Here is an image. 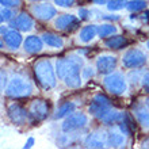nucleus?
Listing matches in <instances>:
<instances>
[{
    "label": "nucleus",
    "mask_w": 149,
    "mask_h": 149,
    "mask_svg": "<svg viewBox=\"0 0 149 149\" xmlns=\"http://www.w3.org/2000/svg\"><path fill=\"white\" fill-rule=\"evenodd\" d=\"M83 67V58L72 54L67 58H60L56 63V72L58 79H61L65 86L69 88H79L81 86L80 68Z\"/></svg>",
    "instance_id": "f257e3e1"
},
{
    "label": "nucleus",
    "mask_w": 149,
    "mask_h": 149,
    "mask_svg": "<svg viewBox=\"0 0 149 149\" xmlns=\"http://www.w3.org/2000/svg\"><path fill=\"white\" fill-rule=\"evenodd\" d=\"M56 73L54 68L52 65V63L49 60L43 58L39 60L34 64V74L38 84L42 87L43 90H52L54 88L57 84V79H56Z\"/></svg>",
    "instance_id": "f03ea898"
},
{
    "label": "nucleus",
    "mask_w": 149,
    "mask_h": 149,
    "mask_svg": "<svg viewBox=\"0 0 149 149\" xmlns=\"http://www.w3.org/2000/svg\"><path fill=\"white\" fill-rule=\"evenodd\" d=\"M33 94V84L29 79L15 74L10 80L7 88H6V95L8 98L19 99V98H27Z\"/></svg>",
    "instance_id": "7ed1b4c3"
},
{
    "label": "nucleus",
    "mask_w": 149,
    "mask_h": 149,
    "mask_svg": "<svg viewBox=\"0 0 149 149\" xmlns=\"http://www.w3.org/2000/svg\"><path fill=\"white\" fill-rule=\"evenodd\" d=\"M103 84L106 90L113 95H122L125 94L127 84H126V77L119 72H111L106 74L103 79Z\"/></svg>",
    "instance_id": "20e7f679"
},
{
    "label": "nucleus",
    "mask_w": 149,
    "mask_h": 149,
    "mask_svg": "<svg viewBox=\"0 0 149 149\" xmlns=\"http://www.w3.org/2000/svg\"><path fill=\"white\" fill-rule=\"evenodd\" d=\"M146 64V56L140 49H129L122 57V65L127 69H137Z\"/></svg>",
    "instance_id": "39448f33"
},
{
    "label": "nucleus",
    "mask_w": 149,
    "mask_h": 149,
    "mask_svg": "<svg viewBox=\"0 0 149 149\" xmlns=\"http://www.w3.org/2000/svg\"><path fill=\"white\" fill-rule=\"evenodd\" d=\"M88 123V117L84 113H73L69 117H67V119L63 122L61 129L64 133H72L76 130H80L83 127H86Z\"/></svg>",
    "instance_id": "423d86ee"
},
{
    "label": "nucleus",
    "mask_w": 149,
    "mask_h": 149,
    "mask_svg": "<svg viewBox=\"0 0 149 149\" xmlns=\"http://www.w3.org/2000/svg\"><path fill=\"white\" fill-rule=\"evenodd\" d=\"M110 109H113V107H111L110 99L107 98L106 95L98 94L92 98V102H91L90 107H88V111H90L91 115H94V117H96L99 119L102 115H104L107 111L110 110Z\"/></svg>",
    "instance_id": "0eeeda50"
},
{
    "label": "nucleus",
    "mask_w": 149,
    "mask_h": 149,
    "mask_svg": "<svg viewBox=\"0 0 149 149\" xmlns=\"http://www.w3.org/2000/svg\"><path fill=\"white\" fill-rule=\"evenodd\" d=\"M49 111H50V107H49V103L43 99H36L30 103V107H29V113H30V117L34 119V121H43L46 119L47 115H49Z\"/></svg>",
    "instance_id": "6e6552de"
},
{
    "label": "nucleus",
    "mask_w": 149,
    "mask_h": 149,
    "mask_svg": "<svg viewBox=\"0 0 149 149\" xmlns=\"http://www.w3.org/2000/svg\"><path fill=\"white\" fill-rule=\"evenodd\" d=\"M80 20L77 16L71 15V14H64L60 15L54 20V27L61 31H73L80 26Z\"/></svg>",
    "instance_id": "1a4fd4ad"
},
{
    "label": "nucleus",
    "mask_w": 149,
    "mask_h": 149,
    "mask_svg": "<svg viewBox=\"0 0 149 149\" xmlns=\"http://www.w3.org/2000/svg\"><path fill=\"white\" fill-rule=\"evenodd\" d=\"M7 114H8V118L11 119L12 123L15 125H24L26 122L29 121V117H30V113H29L26 109L18 104V103H12L10 104L7 110Z\"/></svg>",
    "instance_id": "9d476101"
},
{
    "label": "nucleus",
    "mask_w": 149,
    "mask_h": 149,
    "mask_svg": "<svg viewBox=\"0 0 149 149\" xmlns=\"http://www.w3.org/2000/svg\"><path fill=\"white\" fill-rule=\"evenodd\" d=\"M31 12L37 19L43 20V22L53 19V18L57 15V10L49 3L34 4V6L31 7Z\"/></svg>",
    "instance_id": "9b49d317"
},
{
    "label": "nucleus",
    "mask_w": 149,
    "mask_h": 149,
    "mask_svg": "<svg viewBox=\"0 0 149 149\" xmlns=\"http://www.w3.org/2000/svg\"><path fill=\"white\" fill-rule=\"evenodd\" d=\"M118 60L115 56L113 54H102L96 60V69L99 73L102 74H109L114 72V69L117 68Z\"/></svg>",
    "instance_id": "f8f14e48"
},
{
    "label": "nucleus",
    "mask_w": 149,
    "mask_h": 149,
    "mask_svg": "<svg viewBox=\"0 0 149 149\" xmlns=\"http://www.w3.org/2000/svg\"><path fill=\"white\" fill-rule=\"evenodd\" d=\"M11 26L19 31H23V33H27V31H31L34 29V20L33 18L29 14L26 12H20L18 16H15L11 22Z\"/></svg>",
    "instance_id": "ddd939ff"
},
{
    "label": "nucleus",
    "mask_w": 149,
    "mask_h": 149,
    "mask_svg": "<svg viewBox=\"0 0 149 149\" xmlns=\"http://www.w3.org/2000/svg\"><path fill=\"white\" fill-rule=\"evenodd\" d=\"M107 133L103 130H94L92 133H90L87 136L84 145L87 148H104L107 145Z\"/></svg>",
    "instance_id": "4468645a"
},
{
    "label": "nucleus",
    "mask_w": 149,
    "mask_h": 149,
    "mask_svg": "<svg viewBox=\"0 0 149 149\" xmlns=\"http://www.w3.org/2000/svg\"><path fill=\"white\" fill-rule=\"evenodd\" d=\"M3 38H4V42H6L7 47L8 49H11V50L19 49V46L22 45V42H23L22 34H20L19 30H16V29L8 30V31L3 36Z\"/></svg>",
    "instance_id": "2eb2a0df"
},
{
    "label": "nucleus",
    "mask_w": 149,
    "mask_h": 149,
    "mask_svg": "<svg viewBox=\"0 0 149 149\" xmlns=\"http://www.w3.org/2000/svg\"><path fill=\"white\" fill-rule=\"evenodd\" d=\"M43 39L39 38L37 36H30L23 41V49L24 52H27L30 54H36V53H39L42 50L43 47Z\"/></svg>",
    "instance_id": "dca6fc26"
},
{
    "label": "nucleus",
    "mask_w": 149,
    "mask_h": 149,
    "mask_svg": "<svg viewBox=\"0 0 149 149\" xmlns=\"http://www.w3.org/2000/svg\"><path fill=\"white\" fill-rule=\"evenodd\" d=\"M133 113L138 123L144 129H149V107L145 104H136L133 107Z\"/></svg>",
    "instance_id": "f3484780"
},
{
    "label": "nucleus",
    "mask_w": 149,
    "mask_h": 149,
    "mask_svg": "<svg viewBox=\"0 0 149 149\" xmlns=\"http://www.w3.org/2000/svg\"><path fill=\"white\" fill-rule=\"evenodd\" d=\"M125 136L121 130H110L107 132V140L106 144L110 148H121L125 145Z\"/></svg>",
    "instance_id": "a211bd4d"
},
{
    "label": "nucleus",
    "mask_w": 149,
    "mask_h": 149,
    "mask_svg": "<svg viewBox=\"0 0 149 149\" xmlns=\"http://www.w3.org/2000/svg\"><path fill=\"white\" fill-rule=\"evenodd\" d=\"M98 34H99V26H96V24H88V26H84L81 29V31L79 34V38H80L81 42L88 43Z\"/></svg>",
    "instance_id": "6ab92c4d"
},
{
    "label": "nucleus",
    "mask_w": 149,
    "mask_h": 149,
    "mask_svg": "<svg viewBox=\"0 0 149 149\" xmlns=\"http://www.w3.org/2000/svg\"><path fill=\"white\" fill-rule=\"evenodd\" d=\"M41 38L43 39V42L46 43L47 46L50 47H56V49H61L64 46V41L63 38L58 36V34H54V33H43Z\"/></svg>",
    "instance_id": "aec40b11"
},
{
    "label": "nucleus",
    "mask_w": 149,
    "mask_h": 149,
    "mask_svg": "<svg viewBox=\"0 0 149 149\" xmlns=\"http://www.w3.org/2000/svg\"><path fill=\"white\" fill-rule=\"evenodd\" d=\"M123 115H125V114L122 113V111H118V110H115V109H110L104 115H102V117L99 118V119H100L103 123H106V125H113V123L121 122Z\"/></svg>",
    "instance_id": "412c9836"
},
{
    "label": "nucleus",
    "mask_w": 149,
    "mask_h": 149,
    "mask_svg": "<svg viewBox=\"0 0 149 149\" xmlns=\"http://www.w3.org/2000/svg\"><path fill=\"white\" fill-rule=\"evenodd\" d=\"M74 110H76V104L72 102H67L57 109V111H56V114L53 115V118H54V119H61V118L69 117L71 114L74 113Z\"/></svg>",
    "instance_id": "4be33fe9"
},
{
    "label": "nucleus",
    "mask_w": 149,
    "mask_h": 149,
    "mask_svg": "<svg viewBox=\"0 0 149 149\" xmlns=\"http://www.w3.org/2000/svg\"><path fill=\"white\" fill-rule=\"evenodd\" d=\"M126 43H127V39L122 36H114V37H110V38H107L106 41H104V45H106L107 47L115 49V50H117V49H122Z\"/></svg>",
    "instance_id": "5701e85b"
},
{
    "label": "nucleus",
    "mask_w": 149,
    "mask_h": 149,
    "mask_svg": "<svg viewBox=\"0 0 149 149\" xmlns=\"http://www.w3.org/2000/svg\"><path fill=\"white\" fill-rule=\"evenodd\" d=\"M117 33V27L114 26L113 23H103L99 26V34L98 36L100 38H107V37H111L113 34Z\"/></svg>",
    "instance_id": "b1692460"
},
{
    "label": "nucleus",
    "mask_w": 149,
    "mask_h": 149,
    "mask_svg": "<svg viewBox=\"0 0 149 149\" xmlns=\"http://www.w3.org/2000/svg\"><path fill=\"white\" fill-rule=\"evenodd\" d=\"M127 0H107V8L109 11H119V10H123V8L127 7Z\"/></svg>",
    "instance_id": "393cba45"
},
{
    "label": "nucleus",
    "mask_w": 149,
    "mask_h": 149,
    "mask_svg": "<svg viewBox=\"0 0 149 149\" xmlns=\"http://www.w3.org/2000/svg\"><path fill=\"white\" fill-rule=\"evenodd\" d=\"M127 10L130 12H138V11H142L146 8V3L145 0H132L127 3Z\"/></svg>",
    "instance_id": "a878e982"
},
{
    "label": "nucleus",
    "mask_w": 149,
    "mask_h": 149,
    "mask_svg": "<svg viewBox=\"0 0 149 149\" xmlns=\"http://www.w3.org/2000/svg\"><path fill=\"white\" fill-rule=\"evenodd\" d=\"M0 20H1V23L4 22H8V20H11L14 18V12L10 7H3L1 8V12H0Z\"/></svg>",
    "instance_id": "bb28decb"
},
{
    "label": "nucleus",
    "mask_w": 149,
    "mask_h": 149,
    "mask_svg": "<svg viewBox=\"0 0 149 149\" xmlns=\"http://www.w3.org/2000/svg\"><path fill=\"white\" fill-rule=\"evenodd\" d=\"M0 3L3 7H19L22 0H0Z\"/></svg>",
    "instance_id": "cd10ccee"
},
{
    "label": "nucleus",
    "mask_w": 149,
    "mask_h": 149,
    "mask_svg": "<svg viewBox=\"0 0 149 149\" xmlns=\"http://www.w3.org/2000/svg\"><path fill=\"white\" fill-rule=\"evenodd\" d=\"M142 74H144V73H142ZM142 74H141V72H138L137 69H134V71L130 72V74H129L130 81L133 83V84H136L138 80H142Z\"/></svg>",
    "instance_id": "c85d7f7f"
},
{
    "label": "nucleus",
    "mask_w": 149,
    "mask_h": 149,
    "mask_svg": "<svg viewBox=\"0 0 149 149\" xmlns=\"http://www.w3.org/2000/svg\"><path fill=\"white\" fill-rule=\"evenodd\" d=\"M54 4L58 6V7L68 8V7H72V6H73L74 0H54Z\"/></svg>",
    "instance_id": "c756f323"
},
{
    "label": "nucleus",
    "mask_w": 149,
    "mask_h": 149,
    "mask_svg": "<svg viewBox=\"0 0 149 149\" xmlns=\"http://www.w3.org/2000/svg\"><path fill=\"white\" fill-rule=\"evenodd\" d=\"M142 87H144V90H145V92H148L149 94V71H146L145 73L142 74Z\"/></svg>",
    "instance_id": "7c9ffc66"
},
{
    "label": "nucleus",
    "mask_w": 149,
    "mask_h": 149,
    "mask_svg": "<svg viewBox=\"0 0 149 149\" xmlns=\"http://www.w3.org/2000/svg\"><path fill=\"white\" fill-rule=\"evenodd\" d=\"M94 76V69L91 67H87V68H84L81 71V77L86 80V79H90V77H92Z\"/></svg>",
    "instance_id": "2f4dec72"
},
{
    "label": "nucleus",
    "mask_w": 149,
    "mask_h": 149,
    "mask_svg": "<svg viewBox=\"0 0 149 149\" xmlns=\"http://www.w3.org/2000/svg\"><path fill=\"white\" fill-rule=\"evenodd\" d=\"M90 10H87V8H80L79 10V18L81 20H86V19H88L90 18Z\"/></svg>",
    "instance_id": "473e14b6"
},
{
    "label": "nucleus",
    "mask_w": 149,
    "mask_h": 149,
    "mask_svg": "<svg viewBox=\"0 0 149 149\" xmlns=\"http://www.w3.org/2000/svg\"><path fill=\"white\" fill-rule=\"evenodd\" d=\"M0 74H1V91H6V88H7V73H6V71L4 69H1L0 71Z\"/></svg>",
    "instance_id": "72a5a7b5"
},
{
    "label": "nucleus",
    "mask_w": 149,
    "mask_h": 149,
    "mask_svg": "<svg viewBox=\"0 0 149 149\" xmlns=\"http://www.w3.org/2000/svg\"><path fill=\"white\" fill-rule=\"evenodd\" d=\"M34 145V137H29V140L26 141V144L23 145L24 149H29V148H31V146Z\"/></svg>",
    "instance_id": "f704fd0d"
},
{
    "label": "nucleus",
    "mask_w": 149,
    "mask_h": 149,
    "mask_svg": "<svg viewBox=\"0 0 149 149\" xmlns=\"http://www.w3.org/2000/svg\"><path fill=\"white\" fill-rule=\"evenodd\" d=\"M140 18H141V19L144 20L145 23H149V11H145L141 16H140Z\"/></svg>",
    "instance_id": "c9c22d12"
},
{
    "label": "nucleus",
    "mask_w": 149,
    "mask_h": 149,
    "mask_svg": "<svg viewBox=\"0 0 149 149\" xmlns=\"http://www.w3.org/2000/svg\"><path fill=\"white\" fill-rule=\"evenodd\" d=\"M104 19H109V20H119V16L118 15H113V16H103Z\"/></svg>",
    "instance_id": "e433bc0d"
},
{
    "label": "nucleus",
    "mask_w": 149,
    "mask_h": 149,
    "mask_svg": "<svg viewBox=\"0 0 149 149\" xmlns=\"http://www.w3.org/2000/svg\"><path fill=\"white\" fill-rule=\"evenodd\" d=\"M95 4H99V6H102V4H106L107 0H92Z\"/></svg>",
    "instance_id": "4c0bfd02"
},
{
    "label": "nucleus",
    "mask_w": 149,
    "mask_h": 149,
    "mask_svg": "<svg viewBox=\"0 0 149 149\" xmlns=\"http://www.w3.org/2000/svg\"><path fill=\"white\" fill-rule=\"evenodd\" d=\"M142 148H149V138H146L145 141L142 142Z\"/></svg>",
    "instance_id": "58836bf2"
},
{
    "label": "nucleus",
    "mask_w": 149,
    "mask_h": 149,
    "mask_svg": "<svg viewBox=\"0 0 149 149\" xmlns=\"http://www.w3.org/2000/svg\"><path fill=\"white\" fill-rule=\"evenodd\" d=\"M7 31H8L7 27H6V26H1V36H4V34H6Z\"/></svg>",
    "instance_id": "ea45409f"
},
{
    "label": "nucleus",
    "mask_w": 149,
    "mask_h": 149,
    "mask_svg": "<svg viewBox=\"0 0 149 149\" xmlns=\"http://www.w3.org/2000/svg\"><path fill=\"white\" fill-rule=\"evenodd\" d=\"M30 1H34V3H39V1H46V0H30Z\"/></svg>",
    "instance_id": "a19ab883"
},
{
    "label": "nucleus",
    "mask_w": 149,
    "mask_h": 149,
    "mask_svg": "<svg viewBox=\"0 0 149 149\" xmlns=\"http://www.w3.org/2000/svg\"><path fill=\"white\" fill-rule=\"evenodd\" d=\"M145 103H146V106L149 107V98H148V99H146V100H145Z\"/></svg>",
    "instance_id": "79ce46f5"
},
{
    "label": "nucleus",
    "mask_w": 149,
    "mask_h": 149,
    "mask_svg": "<svg viewBox=\"0 0 149 149\" xmlns=\"http://www.w3.org/2000/svg\"><path fill=\"white\" fill-rule=\"evenodd\" d=\"M146 47H148V49H149V39H148V41H146Z\"/></svg>",
    "instance_id": "37998d69"
}]
</instances>
